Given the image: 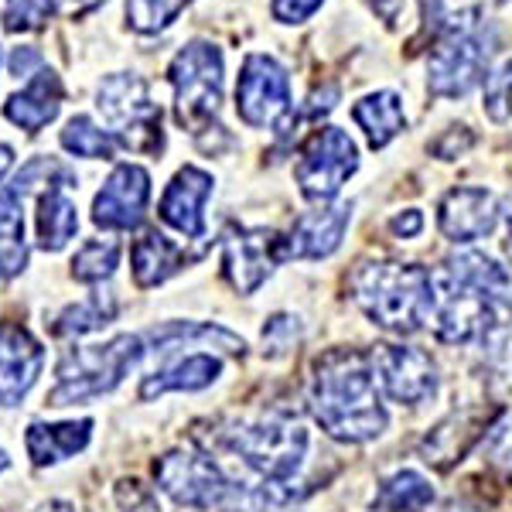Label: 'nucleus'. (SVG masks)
<instances>
[{"label": "nucleus", "instance_id": "obj_29", "mask_svg": "<svg viewBox=\"0 0 512 512\" xmlns=\"http://www.w3.org/2000/svg\"><path fill=\"white\" fill-rule=\"evenodd\" d=\"M24 198L14 188L0 192V280L18 277L28 267V239H24Z\"/></svg>", "mask_w": 512, "mask_h": 512}, {"label": "nucleus", "instance_id": "obj_1", "mask_svg": "<svg viewBox=\"0 0 512 512\" xmlns=\"http://www.w3.org/2000/svg\"><path fill=\"white\" fill-rule=\"evenodd\" d=\"M308 414L338 444H369L390 427L373 359L359 349H328L308 376Z\"/></svg>", "mask_w": 512, "mask_h": 512}, {"label": "nucleus", "instance_id": "obj_11", "mask_svg": "<svg viewBox=\"0 0 512 512\" xmlns=\"http://www.w3.org/2000/svg\"><path fill=\"white\" fill-rule=\"evenodd\" d=\"M284 260H291V253H287V236H280L277 229L229 226L222 236V270L233 291L243 297L260 291Z\"/></svg>", "mask_w": 512, "mask_h": 512}, {"label": "nucleus", "instance_id": "obj_18", "mask_svg": "<svg viewBox=\"0 0 512 512\" xmlns=\"http://www.w3.org/2000/svg\"><path fill=\"white\" fill-rule=\"evenodd\" d=\"M489 410L482 407H465V410H454L434 427L431 434L420 441V458L427 465L441 468L448 472L454 461H461L468 454V448L478 441V437L489 434Z\"/></svg>", "mask_w": 512, "mask_h": 512}, {"label": "nucleus", "instance_id": "obj_27", "mask_svg": "<svg viewBox=\"0 0 512 512\" xmlns=\"http://www.w3.org/2000/svg\"><path fill=\"white\" fill-rule=\"evenodd\" d=\"M444 270H448L451 277H458L461 284H472L478 291L495 297V301L512 304V274L495 260V256L478 253V250H461V253L448 256Z\"/></svg>", "mask_w": 512, "mask_h": 512}, {"label": "nucleus", "instance_id": "obj_4", "mask_svg": "<svg viewBox=\"0 0 512 512\" xmlns=\"http://www.w3.org/2000/svg\"><path fill=\"white\" fill-rule=\"evenodd\" d=\"M147 355L144 335L123 332L106 345H76L65 349L59 359V386L48 393V407H72L89 403L103 393H113L123 376Z\"/></svg>", "mask_w": 512, "mask_h": 512}, {"label": "nucleus", "instance_id": "obj_6", "mask_svg": "<svg viewBox=\"0 0 512 512\" xmlns=\"http://www.w3.org/2000/svg\"><path fill=\"white\" fill-rule=\"evenodd\" d=\"M96 110L120 147L134 154H161V106L151 99V86L137 72H113L99 82Z\"/></svg>", "mask_w": 512, "mask_h": 512}, {"label": "nucleus", "instance_id": "obj_37", "mask_svg": "<svg viewBox=\"0 0 512 512\" xmlns=\"http://www.w3.org/2000/svg\"><path fill=\"white\" fill-rule=\"evenodd\" d=\"M297 338H301V321L294 315H274L263 325V355L277 359V355L294 349Z\"/></svg>", "mask_w": 512, "mask_h": 512}, {"label": "nucleus", "instance_id": "obj_22", "mask_svg": "<svg viewBox=\"0 0 512 512\" xmlns=\"http://www.w3.org/2000/svg\"><path fill=\"white\" fill-rule=\"evenodd\" d=\"M144 345H147V352H161V355L175 352L181 345H212V349L229 352V355L246 352L243 338L222 325H212V321H164V325L151 328V332L144 335Z\"/></svg>", "mask_w": 512, "mask_h": 512}, {"label": "nucleus", "instance_id": "obj_12", "mask_svg": "<svg viewBox=\"0 0 512 512\" xmlns=\"http://www.w3.org/2000/svg\"><path fill=\"white\" fill-rule=\"evenodd\" d=\"M373 359V376L379 393L390 403L400 407H420V403L434 400L441 390V373H437V362L417 345L403 342H383L369 352Z\"/></svg>", "mask_w": 512, "mask_h": 512}, {"label": "nucleus", "instance_id": "obj_42", "mask_svg": "<svg viewBox=\"0 0 512 512\" xmlns=\"http://www.w3.org/2000/svg\"><path fill=\"white\" fill-rule=\"evenodd\" d=\"M14 164V147L11 144H0V181H4V175L11 171Z\"/></svg>", "mask_w": 512, "mask_h": 512}, {"label": "nucleus", "instance_id": "obj_36", "mask_svg": "<svg viewBox=\"0 0 512 512\" xmlns=\"http://www.w3.org/2000/svg\"><path fill=\"white\" fill-rule=\"evenodd\" d=\"M482 451L495 472H502L512 482V414L489 427V434H485V441H482Z\"/></svg>", "mask_w": 512, "mask_h": 512}, {"label": "nucleus", "instance_id": "obj_8", "mask_svg": "<svg viewBox=\"0 0 512 512\" xmlns=\"http://www.w3.org/2000/svg\"><path fill=\"white\" fill-rule=\"evenodd\" d=\"M154 482L175 506L192 512L219 509L239 495L236 482L222 472L219 461H212L209 454L195 448H175L161 454L154 461Z\"/></svg>", "mask_w": 512, "mask_h": 512}, {"label": "nucleus", "instance_id": "obj_38", "mask_svg": "<svg viewBox=\"0 0 512 512\" xmlns=\"http://www.w3.org/2000/svg\"><path fill=\"white\" fill-rule=\"evenodd\" d=\"M321 4H325V0H274L270 14H274L280 24H304Z\"/></svg>", "mask_w": 512, "mask_h": 512}, {"label": "nucleus", "instance_id": "obj_43", "mask_svg": "<svg viewBox=\"0 0 512 512\" xmlns=\"http://www.w3.org/2000/svg\"><path fill=\"white\" fill-rule=\"evenodd\" d=\"M35 512H76L72 502H62V499H52V502H41Z\"/></svg>", "mask_w": 512, "mask_h": 512}, {"label": "nucleus", "instance_id": "obj_21", "mask_svg": "<svg viewBox=\"0 0 512 512\" xmlns=\"http://www.w3.org/2000/svg\"><path fill=\"white\" fill-rule=\"evenodd\" d=\"M65 99V82L55 69H38L35 76L24 82L21 93H14L4 103V117L21 127L24 134H41L62 110Z\"/></svg>", "mask_w": 512, "mask_h": 512}, {"label": "nucleus", "instance_id": "obj_10", "mask_svg": "<svg viewBox=\"0 0 512 512\" xmlns=\"http://www.w3.org/2000/svg\"><path fill=\"white\" fill-rule=\"evenodd\" d=\"M355 171H359V147H355V140L342 127H321L297 151L294 181L308 202L328 205Z\"/></svg>", "mask_w": 512, "mask_h": 512}, {"label": "nucleus", "instance_id": "obj_39", "mask_svg": "<svg viewBox=\"0 0 512 512\" xmlns=\"http://www.w3.org/2000/svg\"><path fill=\"white\" fill-rule=\"evenodd\" d=\"M472 144H475V137L468 134V127H451V130H444V137L434 140L431 151L437 154V158L451 161V158H461Z\"/></svg>", "mask_w": 512, "mask_h": 512}, {"label": "nucleus", "instance_id": "obj_19", "mask_svg": "<svg viewBox=\"0 0 512 512\" xmlns=\"http://www.w3.org/2000/svg\"><path fill=\"white\" fill-rule=\"evenodd\" d=\"M352 222V202L321 205L315 212H304L287 233V253L294 260H325L345 239V229Z\"/></svg>", "mask_w": 512, "mask_h": 512}, {"label": "nucleus", "instance_id": "obj_28", "mask_svg": "<svg viewBox=\"0 0 512 512\" xmlns=\"http://www.w3.org/2000/svg\"><path fill=\"white\" fill-rule=\"evenodd\" d=\"M431 502H434L431 478L414 472V468H400V472L386 475L379 482L369 512H424Z\"/></svg>", "mask_w": 512, "mask_h": 512}, {"label": "nucleus", "instance_id": "obj_41", "mask_svg": "<svg viewBox=\"0 0 512 512\" xmlns=\"http://www.w3.org/2000/svg\"><path fill=\"white\" fill-rule=\"evenodd\" d=\"M420 229H424V216H420L417 209H407V212H400V216L390 219V233L400 236V239H414Z\"/></svg>", "mask_w": 512, "mask_h": 512}, {"label": "nucleus", "instance_id": "obj_26", "mask_svg": "<svg viewBox=\"0 0 512 512\" xmlns=\"http://www.w3.org/2000/svg\"><path fill=\"white\" fill-rule=\"evenodd\" d=\"M352 120L366 130V140L373 151H383L396 137L407 130V113H403V99L393 89H379V93L362 96L352 106Z\"/></svg>", "mask_w": 512, "mask_h": 512}, {"label": "nucleus", "instance_id": "obj_35", "mask_svg": "<svg viewBox=\"0 0 512 512\" xmlns=\"http://www.w3.org/2000/svg\"><path fill=\"white\" fill-rule=\"evenodd\" d=\"M485 113L495 123H512V59H506L485 79Z\"/></svg>", "mask_w": 512, "mask_h": 512}, {"label": "nucleus", "instance_id": "obj_24", "mask_svg": "<svg viewBox=\"0 0 512 512\" xmlns=\"http://www.w3.org/2000/svg\"><path fill=\"white\" fill-rule=\"evenodd\" d=\"M76 181H55L38 198V246L45 253H59L79 233V209L69 188Z\"/></svg>", "mask_w": 512, "mask_h": 512}, {"label": "nucleus", "instance_id": "obj_45", "mask_svg": "<svg viewBox=\"0 0 512 512\" xmlns=\"http://www.w3.org/2000/svg\"><path fill=\"white\" fill-rule=\"evenodd\" d=\"M7 468V454H4V448H0V472Z\"/></svg>", "mask_w": 512, "mask_h": 512}, {"label": "nucleus", "instance_id": "obj_9", "mask_svg": "<svg viewBox=\"0 0 512 512\" xmlns=\"http://www.w3.org/2000/svg\"><path fill=\"white\" fill-rule=\"evenodd\" d=\"M236 113L253 130L287 134L294 120V96L284 65L263 52L246 55L236 79Z\"/></svg>", "mask_w": 512, "mask_h": 512}, {"label": "nucleus", "instance_id": "obj_2", "mask_svg": "<svg viewBox=\"0 0 512 512\" xmlns=\"http://www.w3.org/2000/svg\"><path fill=\"white\" fill-rule=\"evenodd\" d=\"M352 301L373 325L393 335H414L431 325L434 274L420 263L366 260L352 270Z\"/></svg>", "mask_w": 512, "mask_h": 512}, {"label": "nucleus", "instance_id": "obj_7", "mask_svg": "<svg viewBox=\"0 0 512 512\" xmlns=\"http://www.w3.org/2000/svg\"><path fill=\"white\" fill-rule=\"evenodd\" d=\"M512 304L495 301L472 284H461L448 270L434 274V338L444 345H482V338L492 332L495 321L509 315Z\"/></svg>", "mask_w": 512, "mask_h": 512}, {"label": "nucleus", "instance_id": "obj_40", "mask_svg": "<svg viewBox=\"0 0 512 512\" xmlns=\"http://www.w3.org/2000/svg\"><path fill=\"white\" fill-rule=\"evenodd\" d=\"M7 69H11V76H18V79H31L38 69H45V59H41L38 48L24 45V48H14V55L7 59Z\"/></svg>", "mask_w": 512, "mask_h": 512}, {"label": "nucleus", "instance_id": "obj_20", "mask_svg": "<svg viewBox=\"0 0 512 512\" xmlns=\"http://www.w3.org/2000/svg\"><path fill=\"white\" fill-rule=\"evenodd\" d=\"M222 376V359L212 352H181L168 355V362L140 383V400H158L164 393H198L209 390Z\"/></svg>", "mask_w": 512, "mask_h": 512}, {"label": "nucleus", "instance_id": "obj_16", "mask_svg": "<svg viewBox=\"0 0 512 512\" xmlns=\"http://www.w3.org/2000/svg\"><path fill=\"white\" fill-rule=\"evenodd\" d=\"M212 188H216V178L205 168L198 164L178 168L161 195V222L188 239H205V202H209Z\"/></svg>", "mask_w": 512, "mask_h": 512}, {"label": "nucleus", "instance_id": "obj_32", "mask_svg": "<svg viewBox=\"0 0 512 512\" xmlns=\"http://www.w3.org/2000/svg\"><path fill=\"white\" fill-rule=\"evenodd\" d=\"M59 144L69 154L86 158V161H113L120 151L117 137H113L106 127H99L93 117H86V113H79V117H72L65 123V130L59 134Z\"/></svg>", "mask_w": 512, "mask_h": 512}, {"label": "nucleus", "instance_id": "obj_13", "mask_svg": "<svg viewBox=\"0 0 512 512\" xmlns=\"http://www.w3.org/2000/svg\"><path fill=\"white\" fill-rule=\"evenodd\" d=\"M489 55L492 41L482 31L461 38H444L434 45L427 59V89L437 99H461L475 86L489 79Z\"/></svg>", "mask_w": 512, "mask_h": 512}, {"label": "nucleus", "instance_id": "obj_14", "mask_svg": "<svg viewBox=\"0 0 512 512\" xmlns=\"http://www.w3.org/2000/svg\"><path fill=\"white\" fill-rule=\"evenodd\" d=\"M151 202V175L140 164L123 161L110 171L93 198V222L110 233H130L147 216Z\"/></svg>", "mask_w": 512, "mask_h": 512}, {"label": "nucleus", "instance_id": "obj_3", "mask_svg": "<svg viewBox=\"0 0 512 512\" xmlns=\"http://www.w3.org/2000/svg\"><path fill=\"white\" fill-rule=\"evenodd\" d=\"M216 444L260 482H291L301 472L311 437L294 414L267 410L256 417L229 420L222 431H216Z\"/></svg>", "mask_w": 512, "mask_h": 512}, {"label": "nucleus", "instance_id": "obj_17", "mask_svg": "<svg viewBox=\"0 0 512 512\" xmlns=\"http://www.w3.org/2000/svg\"><path fill=\"white\" fill-rule=\"evenodd\" d=\"M45 366V349L24 325H0V407H18L38 383Z\"/></svg>", "mask_w": 512, "mask_h": 512}, {"label": "nucleus", "instance_id": "obj_5", "mask_svg": "<svg viewBox=\"0 0 512 512\" xmlns=\"http://www.w3.org/2000/svg\"><path fill=\"white\" fill-rule=\"evenodd\" d=\"M168 79L175 86V120L192 137L219 130V106H222V82H226V62L222 48L205 38L188 41L171 59Z\"/></svg>", "mask_w": 512, "mask_h": 512}, {"label": "nucleus", "instance_id": "obj_44", "mask_svg": "<svg viewBox=\"0 0 512 512\" xmlns=\"http://www.w3.org/2000/svg\"><path fill=\"white\" fill-rule=\"evenodd\" d=\"M502 219H506V226L512 233V195H506V202H502Z\"/></svg>", "mask_w": 512, "mask_h": 512}, {"label": "nucleus", "instance_id": "obj_31", "mask_svg": "<svg viewBox=\"0 0 512 512\" xmlns=\"http://www.w3.org/2000/svg\"><path fill=\"white\" fill-rule=\"evenodd\" d=\"M482 0H424V24L437 38H461L478 31Z\"/></svg>", "mask_w": 512, "mask_h": 512}, {"label": "nucleus", "instance_id": "obj_15", "mask_svg": "<svg viewBox=\"0 0 512 512\" xmlns=\"http://www.w3.org/2000/svg\"><path fill=\"white\" fill-rule=\"evenodd\" d=\"M502 216V205L495 192L482 185H458L437 202V226L454 246H468L492 236L495 222Z\"/></svg>", "mask_w": 512, "mask_h": 512}, {"label": "nucleus", "instance_id": "obj_30", "mask_svg": "<svg viewBox=\"0 0 512 512\" xmlns=\"http://www.w3.org/2000/svg\"><path fill=\"white\" fill-rule=\"evenodd\" d=\"M120 315V301L113 291H93L86 301H76L55 318L52 332L62 338H79V335H93L99 328L113 325Z\"/></svg>", "mask_w": 512, "mask_h": 512}, {"label": "nucleus", "instance_id": "obj_23", "mask_svg": "<svg viewBox=\"0 0 512 512\" xmlns=\"http://www.w3.org/2000/svg\"><path fill=\"white\" fill-rule=\"evenodd\" d=\"M192 260H195L192 253H185L178 243H171L168 236L158 233V229H147L130 246V267H134L137 287H158L164 280L175 277L178 270H185Z\"/></svg>", "mask_w": 512, "mask_h": 512}, {"label": "nucleus", "instance_id": "obj_25", "mask_svg": "<svg viewBox=\"0 0 512 512\" xmlns=\"http://www.w3.org/2000/svg\"><path fill=\"white\" fill-rule=\"evenodd\" d=\"M89 437H93V420L89 417L69 420V424H31L28 434H24V448H28V458L38 468H45L59 465L65 458H76L89 444Z\"/></svg>", "mask_w": 512, "mask_h": 512}, {"label": "nucleus", "instance_id": "obj_34", "mask_svg": "<svg viewBox=\"0 0 512 512\" xmlns=\"http://www.w3.org/2000/svg\"><path fill=\"white\" fill-rule=\"evenodd\" d=\"M192 0H127V28L137 35H161Z\"/></svg>", "mask_w": 512, "mask_h": 512}, {"label": "nucleus", "instance_id": "obj_33", "mask_svg": "<svg viewBox=\"0 0 512 512\" xmlns=\"http://www.w3.org/2000/svg\"><path fill=\"white\" fill-rule=\"evenodd\" d=\"M120 267V246L113 239H89L72 256V277L79 284H103L117 274Z\"/></svg>", "mask_w": 512, "mask_h": 512}]
</instances>
